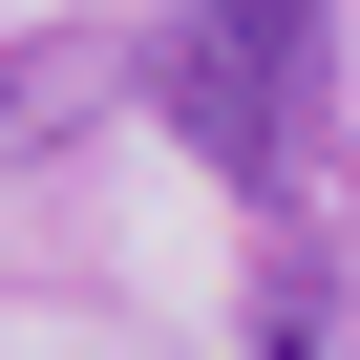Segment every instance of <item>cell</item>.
Masks as SVG:
<instances>
[{"mask_svg":"<svg viewBox=\"0 0 360 360\" xmlns=\"http://www.w3.org/2000/svg\"><path fill=\"white\" fill-rule=\"evenodd\" d=\"M148 106L191 127L233 191H297V127H318V0H191V22H148Z\"/></svg>","mask_w":360,"mask_h":360,"instance_id":"cell-1","label":"cell"}]
</instances>
